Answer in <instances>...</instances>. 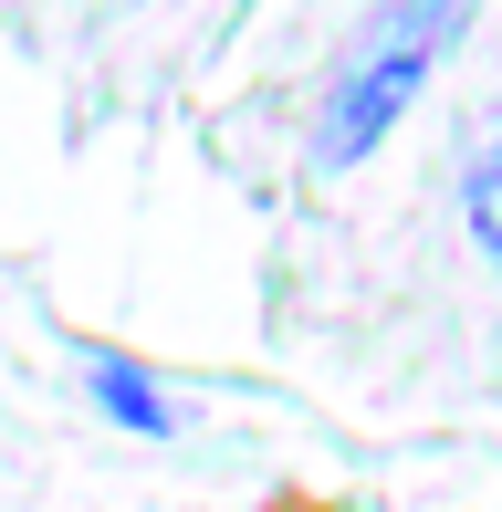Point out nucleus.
<instances>
[{
  "instance_id": "obj_1",
  "label": "nucleus",
  "mask_w": 502,
  "mask_h": 512,
  "mask_svg": "<svg viewBox=\"0 0 502 512\" xmlns=\"http://www.w3.org/2000/svg\"><path fill=\"white\" fill-rule=\"evenodd\" d=\"M461 21H471V0H387L367 32L346 42V63H335V95H325V115H314V168L377 157L387 126L419 105L429 74H440V53L461 42Z\"/></svg>"
},
{
  "instance_id": "obj_2",
  "label": "nucleus",
  "mask_w": 502,
  "mask_h": 512,
  "mask_svg": "<svg viewBox=\"0 0 502 512\" xmlns=\"http://www.w3.org/2000/svg\"><path fill=\"white\" fill-rule=\"evenodd\" d=\"M84 387H95V408H105V418H126V429H147V439H168V429H178V398L147 377V366H126V356H84Z\"/></svg>"
},
{
  "instance_id": "obj_3",
  "label": "nucleus",
  "mask_w": 502,
  "mask_h": 512,
  "mask_svg": "<svg viewBox=\"0 0 502 512\" xmlns=\"http://www.w3.org/2000/svg\"><path fill=\"white\" fill-rule=\"evenodd\" d=\"M471 241H482V262L502 272V105L482 126V157H471Z\"/></svg>"
},
{
  "instance_id": "obj_4",
  "label": "nucleus",
  "mask_w": 502,
  "mask_h": 512,
  "mask_svg": "<svg viewBox=\"0 0 502 512\" xmlns=\"http://www.w3.org/2000/svg\"><path fill=\"white\" fill-rule=\"evenodd\" d=\"M272 512H335V502H314V492H283V502H272Z\"/></svg>"
}]
</instances>
